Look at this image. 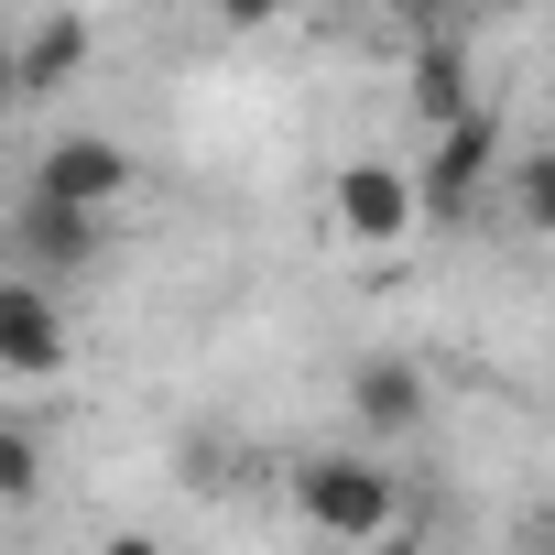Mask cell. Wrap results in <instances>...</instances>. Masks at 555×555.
Masks as SVG:
<instances>
[{"mask_svg": "<svg viewBox=\"0 0 555 555\" xmlns=\"http://www.w3.org/2000/svg\"><path fill=\"white\" fill-rule=\"evenodd\" d=\"M295 512H306L327 544H382V533L403 522V479H392L371 447H327V457L295 468Z\"/></svg>", "mask_w": 555, "mask_h": 555, "instance_id": "cell-1", "label": "cell"}, {"mask_svg": "<svg viewBox=\"0 0 555 555\" xmlns=\"http://www.w3.org/2000/svg\"><path fill=\"white\" fill-rule=\"evenodd\" d=\"M23 196H34V207H66V218H120V207H131V142L66 131V142L34 153V185H23Z\"/></svg>", "mask_w": 555, "mask_h": 555, "instance_id": "cell-2", "label": "cell"}, {"mask_svg": "<svg viewBox=\"0 0 555 555\" xmlns=\"http://www.w3.org/2000/svg\"><path fill=\"white\" fill-rule=\"evenodd\" d=\"M501 175V120L490 109H468V120H447L436 131V153H425V175H414V218H468V196Z\"/></svg>", "mask_w": 555, "mask_h": 555, "instance_id": "cell-3", "label": "cell"}, {"mask_svg": "<svg viewBox=\"0 0 555 555\" xmlns=\"http://www.w3.org/2000/svg\"><path fill=\"white\" fill-rule=\"evenodd\" d=\"M66 371V295L0 272V382H55Z\"/></svg>", "mask_w": 555, "mask_h": 555, "instance_id": "cell-4", "label": "cell"}, {"mask_svg": "<svg viewBox=\"0 0 555 555\" xmlns=\"http://www.w3.org/2000/svg\"><path fill=\"white\" fill-rule=\"evenodd\" d=\"M99 250H109V218H66V207H34L23 196V218H12V261H23V284H77V272H99Z\"/></svg>", "mask_w": 555, "mask_h": 555, "instance_id": "cell-5", "label": "cell"}, {"mask_svg": "<svg viewBox=\"0 0 555 555\" xmlns=\"http://www.w3.org/2000/svg\"><path fill=\"white\" fill-rule=\"evenodd\" d=\"M338 229H349L360 250H392V240L414 229V175H403V164H382V153L338 164Z\"/></svg>", "mask_w": 555, "mask_h": 555, "instance_id": "cell-6", "label": "cell"}, {"mask_svg": "<svg viewBox=\"0 0 555 555\" xmlns=\"http://www.w3.org/2000/svg\"><path fill=\"white\" fill-rule=\"evenodd\" d=\"M425 371L403 360V349H371L360 371H349V414H360V436H425Z\"/></svg>", "mask_w": 555, "mask_h": 555, "instance_id": "cell-7", "label": "cell"}, {"mask_svg": "<svg viewBox=\"0 0 555 555\" xmlns=\"http://www.w3.org/2000/svg\"><path fill=\"white\" fill-rule=\"evenodd\" d=\"M77 66H88V23H34V34H12V88H23V99L66 88Z\"/></svg>", "mask_w": 555, "mask_h": 555, "instance_id": "cell-8", "label": "cell"}, {"mask_svg": "<svg viewBox=\"0 0 555 555\" xmlns=\"http://www.w3.org/2000/svg\"><path fill=\"white\" fill-rule=\"evenodd\" d=\"M414 99H425V120H436V131H447V120H468V55H457L447 34L425 44V66H414Z\"/></svg>", "mask_w": 555, "mask_h": 555, "instance_id": "cell-9", "label": "cell"}, {"mask_svg": "<svg viewBox=\"0 0 555 555\" xmlns=\"http://www.w3.org/2000/svg\"><path fill=\"white\" fill-rule=\"evenodd\" d=\"M0 501H44V436L34 425H12V414H0Z\"/></svg>", "mask_w": 555, "mask_h": 555, "instance_id": "cell-10", "label": "cell"}, {"mask_svg": "<svg viewBox=\"0 0 555 555\" xmlns=\"http://www.w3.org/2000/svg\"><path fill=\"white\" fill-rule=\"evenodd\" d=\"M512 207H522V229H544V218H555V164H544V153H522V164H512Z\"/></svg>", "mask_w": 555, "mask_h": 555, "instance_id": "cell-11", "label": "cell"}, {"mask_svg": "<svg viewBox=\"0 0 555 555\" xmlns=\"http://www.w3.org/2000/svg\"><path fill=\"white\" fill-rule=\"evenodd\" d=\"M99 555H164V544H153V533H109Z\"/></svg>", "mask_w": 555, "mask_h": 555, "instance_id": "cell-12", "label": "cell"}, {"mask_svg": "<svg viewBox=\"0 0 555 555\" xmlns=\"http://www.w3.org/2000/svg\"><path fill=\"white\" fill-rule=\"evenodd\" d=\"M12 99H23V88H12V34H0V109H12Z\"/></svg>", "mask_w": 555, "mask_h": 555, "instance_id": "cell-13", "label": "cell"}]
</instances>
